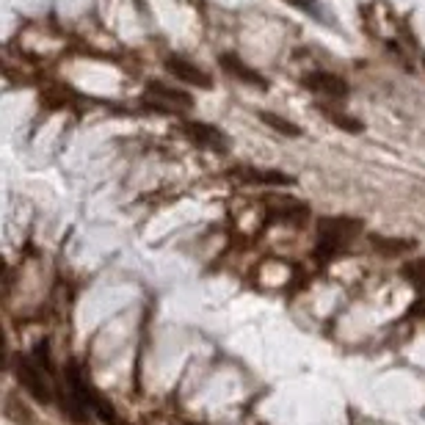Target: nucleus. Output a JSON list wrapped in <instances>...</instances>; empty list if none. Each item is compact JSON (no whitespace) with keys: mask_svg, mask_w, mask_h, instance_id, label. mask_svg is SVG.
I'll return each mask as SVG.
<instances>
[{"mask_svg":"<svg viewBox=\"0 0 425 425\" xmlns=\"http://www.w3.org/2000/svg\"><path fill=\"white\" fill-rule=\"evenodd\" d=\"M6 415H8L17 425H33V415H31V409L22 403L20 395H8V398H6Z\"/></svg>","mask_w":425,"mask_h":425,"instance_id":"4468645a","label":"nucleus"},{"mask_svg":"<svg viewBox=\"0 0 425 425\" xmlns=\"http://www.w3.org/2000/svg\"><path fill=\"white\" fill-rule=\"evenodd\" d=\"M235 180L240 183H252V185H293V177H287L282 171L274 169H252V166H240L232 171Z\"/></svg>","mask_w":425,"mask_h":425,"instance_id":"0eeeda50","label":"nucleus"},{"mask_svg":"<svg viewBox=\"0 0 425 425\" xmlns=\"http://www.w3.org/2000/svg\"><path fill=\"white\" fill-rule=\"evenodd\" d=\"M11 373L17 378V384L22 387V392H28L36 403H50L53 401V389L42 373V364H36L31 356L14 354L11 356Z\"/></svg>","mask_w":425,"mask_h":425,"instance_id":"f257e3e1","label":"nucleus"},{"mask_svg":"<svg viewBox=\"0 0 425 425\" xmlns=\"http://www.w3.org/2000/svg\"><path fill=\"white\" fill-rule=\"evenodd\" d=\"M354 229H359V221H354V218H320L318 221V235H320L318 257L334 260L343 252L346 240L354 235Z\"/></svg>","mask_w":425,"mask_h":425,"instance_id":"f03ea898","label":"nucleus"},{"mask_svg":"<svg viewBox=\"0 0 425 425\" xmlns=\"http://www.w3.org/2000/svg\"><path fill=\"white\" fill-rule=\"evenodd\" d=\"M183 133L188 136V141H194L196 146H205V149H212V152H226L229 149V139L208 122H185Z\"/></svg>","mask_w":425,"mask_h":425,"instance_id":"20e7f679","label":"nucleus"},{"mask_svg":"<svg viewBox=\"0 0 425 425\" xmlns=\"http://www.w3.org/2000/svg\"><path fill=\"white\" fill-rule=\"evenodd\" d=\"M83 403H86V406H88V409H91V412H94V415H97V417H100L105 425L119 423V420H116V409H114V403H111V401H105V398H102V395H100V392H97L91 384H88V387H86V392H83Z\"/></svg>","mask_w":425,"mask_h":425,"instance_id":"9b49d317","label":"nucleus"},{"mask_svg":"<svg viewBox=\"0 0 425 425\" xmlns=\"http://www.w3.org/2000/svg\"><path fill=\"white\" fill-rule=\"evenodd\" d=\"M166 72L171 77H177L180 83H188V86H196V88H212V77L205 70H199L196 64H191L188 59L183 56H169L166 59Z\"/></svg>","mask_w":425,"mask_h":425,"instance_id":"7ed1b4c3","label":"nucleus"},{"mask_svg":"<svg viewBox=\"0 0 425 425\" xmlns=\"http://www.w3.org/2000/svg\"><path fill=\"white\" fill-rule=\"evenodd\" d=\"M218 64L224 67V72H226V75H232L238 83L254 86V88H260V91H265V88H268V80H265L260 72L252 70L249 64H243V59H238V56H232V53H224V56L218 59Z\"/></svg>","mask_w":425,"mask_h":425,"instance_id":"423d86ee","label":"nucleus"},{"mask_svg":"<svg viewBox=\"0 0 425 425\" xmlns=\"http://www.w3.org/2000/svg\"><path fill=\"white\" fill-rule=\"evenodd\" d=\"M370 246L376 252H381L384 257H403L409 252H415V240H406V238H389V235H370Z\"/></svg>","mask_w":425,"mask_h":425,"instance_id":"1a4fd4ad","label":"nucleus"},{"mask_svg":"<svg viewBox=\"0 0 425 425\" xmlns=\"http://www.w3.org/2000/svg\"><path fill=\"white\" fill-rule=\"evenodd\" d=\"M56 395H59V406H61V412H64V417H70L72 423L83 425L88 420V415H86V403L72 392L70 387H59L56 384Z\"/></svg>","mask_w":425,"mask_h":425,"instance_id":"6e6552de","label":"nucleus"},{"mask_svg":"<svg viewBox=\"0 0 425 425\" xmlns=\"http://www.w3.org/2000/svg\"><path fill=\"white\" fill-rule=\"evenodd\" d=\"M146 94L155 97V102H171V105H183V108H191L194 105V97L177 86H163V83H149L146 86Z\"/></svg>","mask_w":425,"mask_h":425,"instance_id":"9d476101","label":"nucleus"},{"mask_svg":"<svg viewBox=\"0 0 425 425\" xmlns=\"http://www.w3.org/2000/svg\"><path fill=\"white\" fill-rule=\"evenodd\" d=\"M33 354H36L39 364H42L47 373H53V354H50V343H47V340H39L36 348H33Z\"/></svg>","mask_w":425,"mask_h":425,"instance_id":"dca6fc26","label":"nucleus"},{"mask_svg":"<svg viewBox=\"0 0 425 425\" xmlns=\"http://www.w3.org/2000/svg\"><path fill=\"white\" fill-rule=\"evenodd\" d=\"M403 277L415 287H425V257L423 260H415V263H406L403 265Z\"/></svg>","mask_w":425,"mask_h":425,"instance_id":"2eb2a0df","label":"nucleus"},{"mask_svg":"<svg viewBox=\"0 0 425 425\" xmlns=\"http://www.w3.org/2000/svg\"><path fill=\"white\" fill-rule=\"evenodd\" d=\"M409 315H420V318H425V295H423V298H417V301L412 304Z\"/></svg>","mask_w":425,"mask_h":425,"instance_id":"f3484780","label":"nucleus"},{"mask_svg":"<svg viewBox=\"0 0 425 425\" xmlns=\"http://www.w3.org/2000/svg\"><path fill=\"white\" fill-rule=\"evenodd\" d=\"M301 83H304L309 91L326 94V97H332V100H340V97L348 94V83H346L340 75H332V72H309V75H304Z\"/></svg>","mask_w":425,"mask_h":425,"instance_id":"39448f33","label":"nucleus"},{"mask_svg":"<svg viewBox=\"0 0 425 425\" xmlns=\"http://www.w3.org/2000/svg\"><path fill=\"white\" fill-rule=\"evenodd\" d=\"M318 111L332 122V125H337L340 130H346V133H362L364 130V125L356 119V116H348L346 111H340V108H329V105H318Z\"/></svg>","mask_w":425,"mask_h":425,"instance_id":"f8f14e48","label":"nucleus"},{"mask_svg":"<svg viewBox=\"0 0 425 425\" xmlns=\"http://www.w3.org/2000/svg\"><path fill=\"white\" fill-rule=\"evenodd\" d=\"M260 122L268 125V128H274V130L282 133V136H290V139H298V136H301V128H298V125H293L290 119H284V116L274 114V111H260Z\"/></svg>","mask_w":425,"mask_h":425,"instance_id":"ddd939ff","label":"nucleus"}]
</instances>
